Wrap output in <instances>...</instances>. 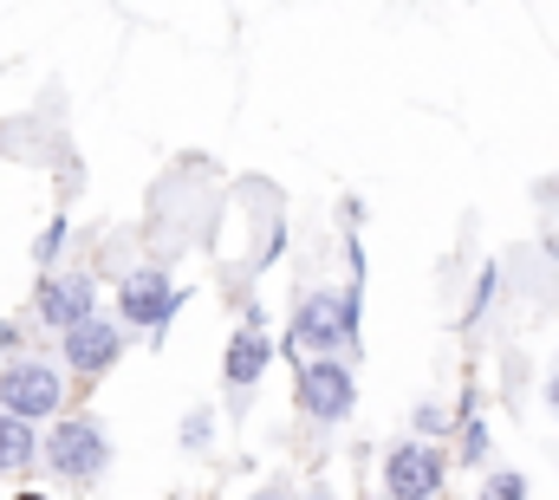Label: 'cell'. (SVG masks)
Here are the masks:
<instances>
[{
  "instance_id": "2e32d148",
  "label": "cell",
  "mask_w": 559,
  "mask_h": 500,
  "mask_svg": "<svg viewBox=\"0 0 559 500\" xmlns=\"http://www.w3.org/2000/svg\"><path fill=\"white\" fill-rule=\"evenodd\" d=\"M13 500H46V495H13Z\"/></svg>"
},
{
  "instance_id": "7c38bea8",
  "label": "cell",
  "mask_w": 559,
  "mask_h": 500,
  "mask_svg": "<svg viewBox=\"0 0 559 500\" xmlns=\"http://www.w3.org/2000/svg\"><path fill=\"white\" fill-rule=\"evenodd\" d=\"M215 442V416L209 409H189L182 416V449H209Z\"/></svg>"
},
{
  "instance_id": "5bb4252c",
  "label": "cell",
  "mask_w": 559,
  "mask_h": 500,
  "mask_svg": "<svg viewBox=\"0 0 559 500\" xmlns=\"http://www.w3.org/2000/svg\"><path fill=\"white\" fill-rule=\"evenodd\" d=\"M59 248H66V222H52V228L39 235V248H33V253H39V266H46V260H52Z\"/></svg>"
},
{
  "instance_id": "9a60e30c",
  "label": "cell",
  "mask_w": 559,
  "mask_h": 500,
  "mask_svg": "<svg viewBox=\"0 0 559 500\" xmlns=\"http://www.w3.org/2000/svg\"><path fill=\"white\" fill-rule=\"evenodd\" d=\"M547 409L559 416V371H554V383H547Z\"/></svg>"
},
{
  "instance_id": "ac0fdd59",
  "label": "cell",
  "mask_w": 559,
  "mask_h": 500,
  "mask_svg": "<svg viewBox=\"0 0 559 500\" xmlns=\"http://www.w3.org/2000/svg\"><path fill=\"white\" fill-rule=\"evenodd\" d=\"M312 500H332V495H312Z\"/></svg>"
},
{
  "instance_id": "52a82bcc",
  "label": "cell",
  "mask_w": 559,
  "mask_h": 500,
  "mask_svg": "<svg viewBox=\"0 0 559 500\" xmlns=\"http://www.w3.org/2000/svg\"><path fill=\"white\" fill-rule=\"evenodd\" d=\"M274 365V338H267V325H261V306L235 325V338H228V358H222V377H228V390H235V403L267 377Z\"/></svg>"
},
{
  "instance_id": "e0dca14e",
  "label": "cell",
  "mask_w": 559,
  "mask_h": 500,
  "mask_svg": "<svg viewBox=\"0 0 559 500\" xmlns=\"http://www.w3.org/2000/svg\"><path fill=\"white\" fill-rule=\"evenodd\" d=\"M248 500H280V495H248Z\"/></svg>"
},
{
  "instance_id": "4fadbf2b",
  "label": "cell",
  "mask_w": 559,
  "mask_h": 500,
  "mask_svg": "<svg viewBox=\"0 0 559 500\" xmlns=\"http://www.w3.org/2000/svg\"><path fill=\"white\" fill-rule=\"evenodd\" d=\"M481 455H488V422L468 416V422H462V462H481Z\"/></svg>"
},
{
  "instance_id": "3957f363",
  "label": "cell",
  "mask_w": 559,
  "mask_h": 500,
  "mask_svg": "<svg viewBox=\"0 0 559 500\" xmlns=\"http://www.w3.org/2000/svg\"><path fill=\"white\" fill-rule=\"evenodd\" d=\"M59 403H66V377L52 371L46 358H13V365L0 371V409H7V416L46 422V416H59Z\"/></svg>"
},
{
  "instance_id": "5b68a950",
  "label": "cell",
  "mask_w": 559,
  "mask_h": 500,
  "mask_svg": "<svg viewBox=\"0 0 559 500\" xmlns=\"http://www.w3.org/2000/svg\"><path fill=\"white\" fill-rule=\"evenodd\" d=\"M176 306H182V286H169V273H156V266L124 273V286H118V319H124L131 332H150V338L169 332Z\"/></svg>"
},
{
  "instance_id": "277c9868",
  "label": "cell",
  "mask_w": 559,
  "mask_h": 500,
  "mask_svg": "<svg viewBox=\"0 0 559 500\" xmlns=\"http://www.w3.org/2000/svg\"><path fill=\"white\" fill-rule=\"evenodd\" d=\"M299 409L312 422H345L352 403H358V377L345 371L338 358H299V383H293Z\"/></svg>"
},
{
  "instance_id": "8fae6325",
  "label": "cell",
  "mask_w": 559,
  "mask_h": 500,
  "mask_svg": "<svg viewBox=\"0 0 559 500\" xmlns=\"http://www.w3.org/2000/svg\"><path fill=\"white\" fill-rule=\"evenodd\" d=\"M481 500H527V475H521V468H495V475L481 481Z\"/></svg>"
},
{
  "instance_id": "30bf717a",
  "label": "cell",
  "mask_w": 559,
  "mask_h": 500,
  "mask_svg": "<svg viewBox=\"0 0 559 500\" xmlns=\"http://www.w3.org/2000/svg\"><path fill=\"white\" fill-rule=\"evenodd\" d=\"M33 455H39L33 422H20V416H7V409H0V475H7V468H26Z\"/></svg>"
},
{
  "instance_id": "ba28073f",
  "label": "cell",
  "mask_w": 559,
  "mask_h": 500,
  "mask_svg": "<svg viewBox=\"0 0 559 500\" xmlns=\"http://www.w3.org/2000/svg\"><path fill=\"white\" fill-rule=\"evenodd\" d=\"M59 352H66V365L79 377H98V371H111L118 358H124V325L118 319H85V325H72L66 338H59Z\"/></svg>"
},
{
  "instance_id": "8992f818",
  "label": "cell",
  "mask_w": 559,
  "mask_h": 500,
  "mask_svg": "<svg viewBox=\"0 0 559 500\" xmlns=\"http://www.w3.org/2000/svg\"><path fill=\"white\" fill-rule=\"evenodd\" d=\"M442 475H449V462L429 442H397L384 455V495L391 500H436L442 495Z\"/></svg>"
},
{
  "instance_id": "7a4b0ae2",
  "label": "cell",
  "mask_w": 559,
  "mask_h": 500,
  "mask_svg": "<svg viewBox=\"0 0 559 500\" xmlns=\"http://www.w3.org/2000/svg\"><path fill=\"white\" fill-rule=\"evenodd\" d=\"M39 455H46V468H52L59 481H98V475L111 468V442H105V429H98L92 416L52 422L46 442H39Z\"/></svg>"
},
{
  "instance_id": "9c48e42d",
  "label": "cell",
  "mask_w": 559,
  "mask_h": 500,
  "mask_svg": "<svg viewBox=\"0 0 559 500\" xmlns=\"http://www.w3.org/2000/svg\"><path fill=\"white\" fill-rule=\"evenodd\" d=\"M92 306H98V293H92V279H85V273H59V279H46V286H39V299H33V312H39L52 332L85 325V319H92Z\"/></svg>"
},
{
  "instance_id": "6da1fadb",
  "label": "cell",
  "mask_w": 559,
  "mask_h": 500,
  "mask_svg": "<svg viewBox=\"0 0 559 500\" xmlns=\"http://www.w3.org/2000/svg\"><path fill=\"white\" fill-rule=\"evenodd\" d=\"M358 319H365V273L352 279V286H319V293H306L299 299V312H293V332H286V345L306 358H332V352H352L358 345Z\"/></svg>"
}]
</instances>
